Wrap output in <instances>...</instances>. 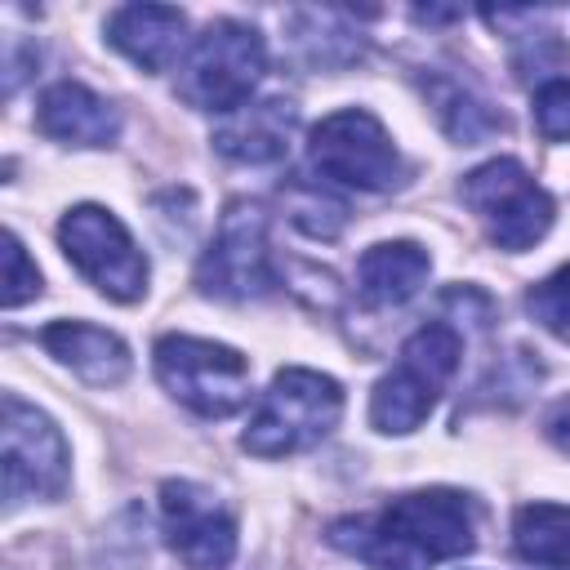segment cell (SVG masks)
Wrapping results in <instances>:
<instances>
[{"instance_id": "obj_1", "label": "cell", "mask_w": 570, "mask_h": 570, "mask_svg": "<svg viewBox=\"0 0 570 570\" xmlns=\"http://www.w3.org/2000/svg\"><path fill=\"white\" fill-rule=\"evenodd\" d=\"M481 508L468 490L428 485L387 499L379 512L338 517L325 525V543L356 557L370 570H432L476 548Z\"/></svg>"}, {"instance_id": "obj_18", "label": "cell", "mask_w": 570, "mask_h": 570, "mask_svg": "<svg viewBox=\"0 0 570 570\" xmlns=\"http://www.w3.org/2000/svg\"><path fill=\"white\" fill-rule=\"evenodd\" d=\"M512 548L521 561L543 570H570V508L521 503L512 517Z\"/></svg>"}, {"instance_id": "obj_8", "label": "cell", "mask_w": 570, "mask_h": 570, "mask_svg": "<svg viewBox=\"0 0 570 570\" xmlns=\"http://www.w3.org/2000/svg\"><path fill=\"white\" fill-rule=\"evenodd\" d=\"M58 245L67 263L111 303H138L147 294L151 267L129 227L107 209V205H71L58 223Z\"/></svg>"}, {"instance_id": "obj_24", "label": "cell", "mask_w": 570, "mask_h": 570, "mask_svg": "<svg viewBox=\"0 0 570 570\" xmlns=\"http://www.w3.org/2000/svg\"><path fill=\"white\" fill-rule=\"evenodd\" d=\"M543 436H548L561 454H570V396H561V401L543 414Z\"/></svg>"}, {"instance_id": "obj_16", "label": "cell", "mask_w": 570, "mask_h": 570, "mask_svg": "<svg viewBox=\"0 0 570 570\" xmlns=\"http://www.w3.org/2000/svg\"><path fill=\"white\" fill-rule=\"evenodd\" d=\"M432 258L419 240H379L356 263V294L370 307H401L423 289Z\"/></svg>"}, {"instance_id": "obj_6", "label": "cell", "mask_w": 570, "mask_h": 570, "mask_svg": "<svg viewBox=\"0 0 570 570\" xmlns=\"http://www.w3.org/2000/svg\"><path fill=\"white\" fill-rule=\"evenodd\" d=\"M307 160L321 183L356 187V191H392L405 183V160L383 129V120L365 107H338L321 116L307 134Z\"/></svg>"}, {"instance_id": "obj_20", "label": "cell", "mask_w": 570, "mask_h": 570, "mask_svg": "<svg viewBox=\"0 0 570 570\" xmlns=\"http://www.w3.org/2000/svg\"><path fill=\"white\" fill-rule=\"evenodd\" d=\"M281 205L289 214V223L312 236V240H334L347 227V205L325 187V183H307V178H289L281 187Z\"/></svg>"}, {"instance_id": "obj_17", "label": "cell", "mask_w": 570, "mask_h": 570, "mask_svg": "<svg viewBox=\"0 0 570 570\" xmlns=\"http://www.w3.org/2000/svg\"><path fill=\"white\" fill-rule=\"evenodd\" d=\"M423 94H428V107H432L436 125H441L454 142H463V147L485 142V138H494V134L508 129L503 111H499L490 98H481L468 80H459V76H450V71H428V76H423Z\"/></svg>"}, {"instance_id": "obj_13", "label": "cell", "mask_w": 570, "mask_h": 570, "mask_svg": "<svg viewBox=\"0 0 570 570\" xmlns=\"http://www.w3.org/2000/svg\"><path fill=\"white\" fill-rule=\"evenodd\" d=\"M102 36L142 71H165L187 45V13L174 4H120L107 13Z\"/></svg>"}, {"instance_id": "obj_9", "label": "cell", "mask_w": 570, "mask_h": 570, "mask_svg": "<svg viewBox=\"0 0 570 570\" xmlns=\"http://www.w3.org/2000/svg\"><path fill=\"white\" fill-rule=\"evenodd\" d=\"M0 463H4V508L22 503H49L67 490L71 454L58 432V423L22 401L18 392H4L0 401Z\"/></svg>"}, {"instance_id": "obj_11", "label": "cell", "mask_w": 570, "mask_h": 570, "mask_svg": "<svg viewBox=\"0 0 570 570\" xmlns=\"http://www.w3.org/2000/svg\"><path fill=\"white\" fill-rule=\"evenodd\" d=\"M160 525L169 548L191 570H223L236 557V512L200 481L160 485Z\"/></svg>"}, {"instance_id": "obj_14", "label": "cell", "mask_w": 570, "mask_h": 570, "mask_svg": "<svg viewBox=\"0 0 570 570\" xmlns=\"http://www.w3.org/2000/svg\"><path fill=\"white\" fill-rule=\"evenodd\" d=\"M294 125H298V107L272 94V98L245 102L240 111L223 116L214 129V151H223L236 165H276L289 151Z\"/></svg>"}, {"instance_id": "obj_15", "label": "cell", "mask_w": 570, "mask_h": 570, "mask_svg": "<svg viewBox=\"0 0 570 570\" xmlns=\"http://www.w3.org/2000/svg\"><path fill=\"white\" fill-rule=\"evenodd\" d=\"M40 347L67 365L76 379L94 383V387H116L129 379V343L94 321H53L40 330Z\"/></svg>"}, {"instance_id": "obj_22", "label": "cell", "mask_w": 570, "mask_h": 570, "mask_svg": "<svg viewBox=\"0 0 570 570\" xmlns=\"http://www.w3.org/2000/svg\"><path fill=\"white\" fill-rule=\"evenodd\" d=\"M31 298H40V272H36V263L27 258V249H22L18 232H4V276H0V307H4V312H13V307H22V303H31Z\"/></svg>"}, {"instance_id": "obj_7", "label": "cell", "mask_w": 570, "mask_h": 570, "mask_svg": "<svg viewBox=\"0 0 570 570\" xmlns=\"http://www.w3.org/2000/svg\"><path fill=\"white\" fill-rule=\"evenodd\" d=\"M160 387L200 419H227L249 401V361L214 338L165 334L151 347Z\"/></svg>"}, {"instance_id": "obj_21", "label": "cell", "mask_w": 570, "mask_h": 570, "mask_svg": "<svg viewBox=\"0 0 570 570\" xmlns=\"http://www.w3.org/2000/svg\"><path fill=\"white\" fill-rule=\"evenodd\" d=\"M525 307H530V316H534L552 338L570 343V263L557 267L552 276H543L539 285H530Z\"/></svg>"}, {"instance_id": "obj_12", "label": "cell", "mask_w": 570, "mask_h": 570, "mask_svg": "<svg viewBox=\"0 0 570 570\" xmlns=\"http://www.w3.org/2000/svg\"><path fill=\"white\" fill-rule=\"evenodd\" d=\"M36 129L62 147H111L120 138V111L80 80H58L36 102Z\"/></svg>"}, {"instance_id": "obj_19", "label": "cell", "mask_w": 570, "mask_h": 570, "mask_svg": "<svg viewBox=\"0 0 570 570\" xmlns=\"http://www.w3.org/2000/svg\"><path fill=\"white\" fill-rule=\"evenodd\" d=\"M294 45L312 67H347L365 53V36L338 9H294Z\"/></svg>"}, {"instance_id": "obj_4", "label": "cell", "mask_w": 570, "mask_h": 570, "mask_svg": "<svg viewBox=\"0 0 570 570\" xmlns=\"http://www.w3.org/2000/svg\"><path fill=\"white\" fill-rule=\"evenodd\" d=\"M267 71V45L258 27L236 22V18H214L178 62V98L196 111L232 116L249 102Z\"/></svg>"}, {"instance_id": "obj_10", "label": "cell", "mask_w": 570, "mask_h": 570, "mask_svg": "<svg viewBox=\"0 0 570 570\" xmlns=\"http://www.w3.org/2000/svg\"><path fill=\"white\" fill-rule=\"evenodd\" d=\"M276 285V263L267 245V214L258 200H232L218 214L214 240L196 263V289L205 298L245 303L263 298Z\"/></svg>"}, {"instance_id": "obj_5", "label": "cell", "mask_w": 570, "mask_h": 570, "mask_svg": "<svg viewBox=\"0 0 570 570\" xmlns=\"http://www.w3.org/2000/svg\"><path fill=\"white\" fill-rule=\"evenodd\" d=\"M459 200L476 214L485 236L508 254L534 249L557 218V200L512 156H494V160L468 169L459 183Z\"/></svg>"}, {"instance_id": "obj_2", "label": "cell", "mask_w": 570, "mask_h": 570, "mask_svg": "<svg viewBox=\"0 0 570 570\" xmlns=\"http://www.w3.org/2000/svg\"><path fill=\"white\" fill-rule=\"evenodd\" d=\"M459 356H463V334L450 321L419 325L401 343L392 370L370 392V423H374V432L410 436L414 428H423V419L436 410L445 383L459 374Z\"/></svg>"}, {"instance_id": "obj_23", "label": "cell", "mask_w": 570, "mask_h": 570, "mask_svg": "<svg viewBox=\"0 0 570 570\" xmlns=\"http://www.w3.org/2000/svg\"><path fill=\"white\" fill-rule=\"evenodd\" d=\"M534 129L548 142H570V76H552L534 89Z\"/></svg>"}, {"instance_id": "obj_3", "label": "cell", "mask_w": 570, "mask_h": 570, "mask_svg": "<svg viewBox=\"0 0 570 570\" xmlns=\"http://www.w3.org/2000/svg\"><path fill=\"white\" fill-rule=\"evenodd\" d=\"M338 419H343L338 379L307 370V365H289L258 396V405L240 432V445L254 459H285V454H298V450L325 441L338 428Z\"/></svg>"}]
</instances>
